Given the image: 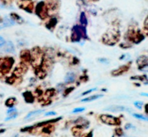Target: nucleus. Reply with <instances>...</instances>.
<instances>
[{
  "mask_svg": "<svg viewBox=\"0 0 148 137\" xmlns=\"http://www.w3.org/2000/svg\"><path fill=\"white\" fill-rule=\"evenodd\" d=\"M99 118L103 123L108 125H120L121 123L119 118H116L113 115H100Z\"/></svg>",
  "mask_w": 148,
  "mask_h": 137,
  "instance_id": "1",
  "label": "nucleus"
},
{
  "mask_svg": "<svg viewBox=\"0 0 148 137\" xmlns=\"http://www.w3.org/2000/svg\"><path fill=\"white\" fill-rule=\"evenodd\" d=\"M36 13L41 18H46L48 13V8L46 3L44 2H41L38 3L36 7Z\"/></svg>",
  "mask_w": 148,
  "mask_h": 137,
  "instance_id": "2",
  "label": "nucleus"
},
{
  "mask_svg": "<svg viewBox=\"0 0 148 137\" xmlns=\"http://www.w3.org/2000/svg\"><path fill=\"white\" fill-rule=\"evenodd\" d=\"M18 5L20 8L28 12H32L34 8V2H32V0H19Z\"/></svg>",
  "mask_w": 148,
  "mask_h": 137,
  "instance_id": "3",
  "label": "nucleus"
},
{
  "mask_svg": "<svg viewBox=\"0 0 148 137\" xmlns=\"http://www.w3.org/2000/svg\"><path fill=\"white\" fill-rule=\"evenodd\" d=\"M3 51L5 52H8V53H12L15 51V47L14 44H12V41H9L8 42L5 43V45L3 46Z\"/></svg>",
  "mask_w": 148,
  "mask_h": 137,
  "instance_id": "4",
  "label": "nucleus"
},
{
  "mask_svg": "<svg viewBox=\"0 0 148 137\" xmlns=\"http://www.w3.org/2000/svg\"><path fill=\"white\" fill-rule=\"evenodd\" d=\"M82 132V125H78L75 126L72 128V133L75 137H79Z\"/></svg>",
  "mask_w": 148,
  "mask_h": 137,
  "instance_id": "5",
  "label": "nucleus"
},
{
  "mask_svg": "<svg viewBox=\"0 0 148 137\" xmlns=\"http://www.w3.org/2000/svg\"><path fill=\"white\" fill-rule=\"evenodd\" d=\"M75 74L72 72H69L67 73V75H65V83H72L73 82L74 80H75Z\"/></svg>",
  "mask_w": 148,
  "mask_h": 137,
  "instance_id": "6",
  "label": "nucleus"
},
{
  "mask_svg": "<svg viewBox=\"0 0 148 137\" xmlns=\"http://www.w3.org/2000/svg\"><path fill=\"white\" fill-rule=\"evenodd\" d=\"M15 24V22L11 20H7L5 21V22L2 23V24H0V30L4 28H7V27H9V26H12Z\"/></svg>",
  "mask_w": 148,
  "mask_h": 137,
  "instance_id": "7",
  "label": "nucleus"
},
{
  "mask_svg": "<svg viewBox=\"0 0 148 137\" xmlns=\"http://www.w3.org/2000/svg\"><path fill=\"white\" fill-rule=\"evenodd\" d=\"M44 110H35V111H33V112H31L30 113H28V115H26V117L25 118V120H28L30 119V118H34V117L36 116V115H39V114H41L42 112H43Z\"/></svg>",
  "mask_w": 148,
  "mask_h": 137,
  "instance_id": "8",
  "label": "nucleus"
},
{
  "mask_svg": "<svg viewBox=\"0 0 148 137\" xmlns=\"http://www.w3.org/2000/svg\"><path fill=\"white\" fill-rule=\"evenodd\" d=\"M61 119V118H55V119H52V120H49V121H43V122L40 123H38L36 125V126L37 127H39V126H42V125H47L49 123H56L58 122V121Z\"/></svg>",
  "mask_w": 148,
  "mask_h": 137,
  "instance_id": "9",
  "label": "nucleus"
},
{
  "mask_svg": "<svg viewBox=\"0 0 148 137\" xmlns=\"http://www.w3.org/2000/svg\"><path fill=\"white\" fill-rule=\"evenodd\" d=\"M103 95H94V96H91L89 97L86 98V99H82V102H91V101H94V100H96V99H99V98L102 97Z\"/></svg>",
  "mask_w": 148,
  "mask_h": 137,
  "instance_id": "10",
  "label": "nucleus"
},
{
  "mask_svg": "<svg viewBox=\"0 0 148 137\" xmlns=\"http://www.w3.org/2000/svg\"><path fill=\"white\" fill-rule=\"evenodd\" d=\"M108 111H111V112H115V111H123L125 110V108L123 106H112L110 108H107Z\"/></svg>",
  "mask_w": 148,
  "mask_h": 137,
  "instance_id": "11",
  "label": "nucleus"
},
{
  "mask_svg": "<svg viewBox=\"0 0 148 137\" xmlns=\"http://www.w3.org/2000/svg\"><path fill=\"white\" fill-rule=\"evenodd\" d=\"M133 116L134 118H137V119L142 120V121H148V117L145 116L143 115H140V114H137V113H134Z\"/></svg>",
  "mask_w": 148,
  "mask_h": 137,
  "instance_id": "12",
  "label": "nucleus"
},
{
  "mask_svg": "<svg viewBox=\"0 0 148 137\" xmlns=\"http://www.w3.org/2000/svg\"><path fill=\"white\" fill-rule=\"evenodd\" d=\"M80 22L81 23H82L83 25H84V26L85 25H86V24H87V20H86V15H85L84 12H82V13L81 14Z\"/></svg>",
  "mask_w": 148,
  "mask_h": 137,
  "instance_id": "13",
  "label": "nucleus"
},
{
  "mask_svg": "<svg viewBox=\"0 0 148 137\" xmlns=\"http://www.w3.org/2000/svg\"><path fill=\"white\" fill-rule=\"evenodd\" d=\"M15 102V98H10L6 101V105L9 107H12Z\"/></svg>",
  "mask_w": 148,
  "mask_h": 137,
  "instance_id": "14",
  "label": "nucleus"
},
{
  "mask_svg": "<svg viewBox=\"0 0 148 137\" xmlns=\"http://www.w3.org/2000/svg\"><path fill=\"white\" fill-rule=\"evenodd\" d=\"M53 130H54V127L49 125V126H47V127H46V128H44L43 132L47 133V134H51V133L53 131Z\"/></svg>",
  "mask_w": 148,
  "mask_h": 137,
  "instance_id": "15",
  "label": "nucleus"
},
{
  "mask_svg": "<svg viewBox=\"0 0 148 137\" xmlns=\"http://www.w3.org/2000/svg\"><path fill=\"white\" fill-rule=\"evenodd\" d=\"M134 105L137 109L141 110L142 108V106H143V102H141V101H136V102H134Z\"/></svg>",
  "mask_w": 148,
  "mask_h": 137,
  "instance_id": "16",
  "label": "nucleus"
},
{
  "mask_svg": "<svg viewBox=\"0 0 148 137\" xmlns=\"http://www.w3.org/2000/svg\"><path fill=\"white\" fill-rule=\"evenodd\" d=\"M115 131H116V134L118 136H122L123 135V131L121 128H117Z\"/></svg>",
  "mask_w": 148,
  "mask_h": 137,
  "instance_id": "17",
  "label": "nucleus"
},
{
  "mask_svg": "<svg viewBox=\"0 0 148 137\" xmlns=\"http://www.w3.org/2000/svg\"><path fill=\"white\" fill-rule=\"evenodd\" d=\"M84 110H85V108H76V109H74L72 112L73 113H78V112H82Z\"/></svg>",
  "mask_w": 148,
  "mask_h": 137,
  "instance_id": "18",
  "label": "nucleus"
},
{
  "mask_svg": "<svg viewBox=\"0 0 148 137\" xmlns=\"http://www.w3.org/2000/svg\"><path fill=\"white\" fill-rule=\"evenodd\" d=\"M17 117V114H12L11 115H10L9 117H8L7 118H5V121H10V120H12V119H14V118H15Z\"/></svg>",
  "mask_w": 148,
  "mask_h": 137,
  "instance_id": "19",
  "label": "nucleus"
},
{
  "mask_svg": "<svg viewBox=\"0 0 148 137\" xmlns=\"http://www.w3.org/2000/svg\"><path fill=\"white\" fill-rule=\"evenodd\" d=\"M5 43H6V41H5V38H4L3 37L0 36V47H3V46L5 44Z\"/></svg>",
  "mask_w": 148,
  "mask_h": 137,
  "instance_id": "20",
  "label": "nucleus"
},
{
  "mask_svg": "<svg viewBox=\"0 0 148 137\" xmlns=\"http://www.w3.org/2000/svg\"><path fill=\"white\" fill-rule=\"evenodd\" d=\"M144 26H145V29H148V16L145 18V22H144Z\"/></svg>",
  "mask_w": 148,
  "mask_h": 137,
  "instance_id": "21",
  "label": "nucleus"
},
{
  "mask_svg": "<svg viewBox=\"0 0 148 137\" xmlns=\"http://www.w3.org/2000/svg\"><path fill=\"white\" fill-rule=\"evenodd\" d=\"M56 112H53V111H51V112H48L47 113H45V116H49V115H56Z\"/></svg>",
  "mask_w": 148,
  "mask_h": 137,
  "instance_id": "22",
  "label": "nucleus"
},
{
  "mask_svg": "<svg viewBox=\"0 0 148 137\" xmlns=\"http://www.w3.org/2000/svg\"><path fill=\"white\" fill-rule=\"evenodd\" d=\"M95 90H97V88H92V89H89V91H85L84 93V94H82V95H87V94H89V92H92V91H95Z\"/></svg>",
  "mask_w": 148,
  "mask_h": 137,
  "instance_id": "23",
  "label": "nucleus"
},
{
  "mask_svg": "<svg viewBox=\"0 0 148 137\" xmlns=\"http://www.w3.org/2000/svg\"><path fill=\"white\" fill-rule=\"evenodd\" d=\"M15 111H16V110L15 109V108H11V109H10L8 111V114H10V113H12V112H15Z\"/></svg>",
  "mask_w": 148,
  "mask_h": 137,
  "instance_id": "24",
  "label": "nucleus"
},
{
  "mask_svg": "<svg viewBox=\"0 0 148 137\" xmlns=\"http://www.w3.org/2000/svg\"><path fill=\"white\" fill-rule=\"evenodd\" d=\"M145 112H146V114L148 115V104H147V105H145Z\"/></svg>",
  "mask_w": 148,
  "mask_h": 137,
  "instance_id": "25",
  "label": "nucleus"
},
{
  "mask_svg": "<svg viewBox=\"0 0 148 137\" xmlns=\"http://www.w3.org/2000/svg\"><path fill=\"white\" fill-rule=\"evenodd\" d=\"M85 137H93V134H92V132L89 133V134H88L87 135H86Z\"/></svg>",
  "mask_w": 148,
  "mask_h": 137,
  "instance_id": "26",
  "label": "nucleus"
},
{
  "mask_svg": "<svg viewBox=\"0 0 148 137\" xmlns=\"http://www.w3.org/2000/svg\"><path fill=\"white\" fill-rule=\"evenodd\" d=\"M141 95H142V96H145V97H148V94H146V93H142V94H141Z\"/></svg>",
  "mask_w": 148,
  "mask_h": 137,
  "instance_id": "27",
  "label": "nucleus"
},
{
  "mask_svg": "<svg viewBox=\"0 0 148 137\" xmlns=\"http://www.w3.org/2000/svg\"><path fill=\"white\" fill-rule=\"evenodd\" d=\"M5 131V129H0V134H2V133H4Z\"/></svg>",
  "mask_w": 148,
  "mask_h": 137,
  "instance_id": "28",
  "label": "nucleus"
},
{
  "mask_svg": "<svg viewBox=\"0 0 148 137\" xmlns=\"http://www.w3.org/2000/svg\"><path fill=\"white\" fill-rule=\"evenodd\" d=\"M2 124H0V126H2Z\"/></svg>",
  "mask_w": 148,
  "mask_h": 137,
  "instance_id": "29",
  "label": "nucleus"
}]
</instances>
